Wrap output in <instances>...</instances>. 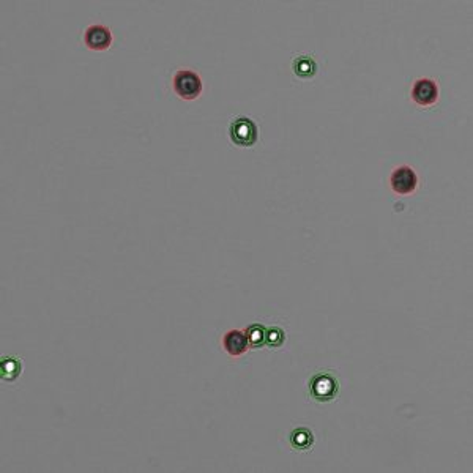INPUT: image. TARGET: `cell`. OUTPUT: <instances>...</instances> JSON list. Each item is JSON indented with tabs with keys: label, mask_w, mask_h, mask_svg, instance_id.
Here are the masks:
<instances>
[{
	"label": "cell",
	"mask_w": 473,
	"mask_h": 473,
	"mask_svg": "<svg viewBox=\"0 0 473 473\" xmlns=\"http://www.w3.org/2000/svg\"><path fill=\"white\" fill-rule=\"evenodd\" d=\"M309 396L317 402H330L340 393V382L336 375L330 371L325 373H317L309 379Z\"/></svg>",
	"instance_id": "obj_1"
},
{
	"label": "cell",
	"mask_w": 473,
	"mask_h": 473,
	"mask_svg": "<svg viewBox=\"0 0 473 473\" xmlns=\"http://www.w3.org/2000/svg\"><path fill=\"white\" fill-rule=\"evenodd\" d=\"M257 125L248 117H236L230 122L229 138L239 147H252L257 142Z\"/></svg>",
	"instance_id": "obj_2"
},
{
	"label": "cell",
	"mask_w": 473,
	"mask_h": 473,
	"mask_svg": "<svg viewBox=\"0 0 473 473\" xmlns=\"http://www.w3.org/2000/svg\"><path fill=\"white\" fill-rule=\"evenodd\" d=\"M174 92L182 100H196L202 93V81L199 75L191 70H180L174 76Z\"/></svg>",
	"instance_id": "obj_3"
},
{
	"label": "cell",
	"mask_w": 473,
	"mask_h": 473,
	"mask_svg": "<svg viewBox=\"0 0 473 473\" xmlns=\"http://www.w3.org/2000/svg\"><path fill=\"white\" fill-rule=\"evenodd\" d=\"M390 187L399 196L412 194L418 187V176L410 166H399L391 172Z\"/></svg>",
	"instance_id": "obj_4"
},
{
	"label": "cell",
	"mask_w": 473,
	"mask_h": 473,
	"mask_svg": "<svg viewBox=\"0 0 473 473\" xmlns=\"http://www.w3.org/2000/svg\"><path fill=\"white\" fill-rule=\"evenodd\" d=\"M412 98L418 106L429 108L438 101V86L434 79L420 77L412 86Z\"/></svg>",
	"instance_id": "obj_5"
},
{
	"label": "cell",
	"mask_w": 473,
	"mask_h": 473,
	"mask_svg": "<svg viewBox=\"0 0 473 473\" xmlns=\"http://www.w3.org/2000/svg\"><path fill=\"white\" fill-rule=\"evenodd\" d=\"M84 43L92 50H104L111 46L112 33L106 26L93 24L86 29L84 33Z\"/></svg>",
	"instance_id": "obj_6"
},
{
	"label": "cell",
	"mask_w": 473,
	"mask_h": 473,
	"mask_svg": "<svg viewBox=\"0 0 473 473\" xmlns=\"http://www.w3.org/2000/svg\"><path fill=\"white\" fill-rule=\"evenodd\" d=\"M223 347L232 357H241L250 349V341L243 330H229L223 336Z\"/></svg>",
	"instance_id": "obj_7"
},
{
	"label": "cell",
	"mask_w": 473,
	"mask_h": 473,
	"mask_svg": "<svg viewBox=\"0 0 473 473\" xmlns=\"http://www.w3.org/2000/svg\"><path fill=\"white\" fill-rule=\"evenodd\" d=\"M292 71L300 79L314 77L317 73V64L311 55H295L292 60Z\"/></svg>",
	"instance_id": "obj_8"
},
{
	"label": "cell",
	"mask_w": 473,
	"mask_h": 473,
	"mask_svg": "<svg viewBox=\"0 0 473 473\" xmlns=\"http://www.w3.org/2000/svg\"><path fill=\"white\" fill-rule=\"evenodd\" d=\"M22 373V362L18 357H5L0 358V377L5 382H15Z\"/></svg>",
	"instance_id": "obj_9"
},
{
	"label": "cell",
	"mask_w": 473,
	"mask_h": 473,
	"mask_svg": "<svg viewBox=\"0 0 473 473\" xmlns=\"http://www.w3.org/2000/svg\"><path fill=\"white\" fill-rule=\"evenodd\" d=\"M290 447L297 452H306L314 445V436L308 427H297L289 436Z\"/></svg>",
	"instance_id": "obj_10"
},
{
	"label": "cell",
	"mask_w": 473,
	"mask_h": 473,
	"mask_svg": "<svg viewBox=\"0 0 473 473\" xmlns=\"http://www.w3.org/2000/svg\"><path fill=\"white\" fill-rule=\"evenodd\" d=\"M245 333L248 336V341H250V347L261 349L262 346H266L267 328L263 325L252 324L245 330Z\"/></svg>",
	"instance_id": "obj_11"
},
{
	"label": "cell",
	"mask_w": 473,
	"mask_h": 473,
	"mask_svg": "<svg viewBox=\"0 0 473 473\" xmlns=\"http://www.w3.org/2000/svg\"><path fill=\"white\" fill-rule=\"evenodd\" d=\"M284 340H286V333L283 331V328H279V326H270V328H267L266 346L279 347V346H283Z\"/></svg>",
	"instance_id": "obj_12"
}]
</instances>
